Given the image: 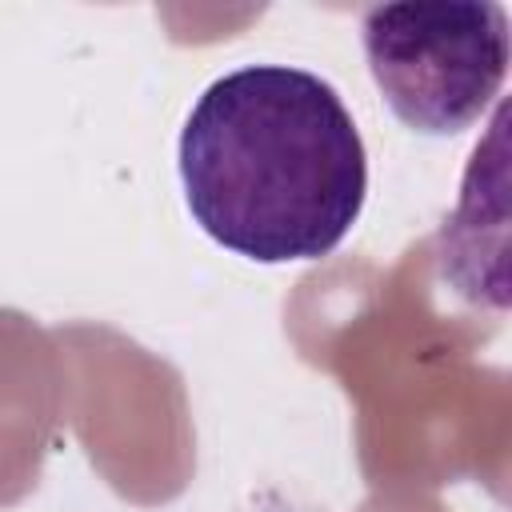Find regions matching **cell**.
<instances>
[{"label": "cell", "mask_w": 512, "mask_h": 512, "mask_svg": "<svg viewBox=\"0 0 512 512\" xmlns=\"http://www.w3.org/2000/svg\"><path fill=\"white\" fill-rule=\"evenodd\" d=\"M180 184L220 248L256 264L320 260L360 220L368 156L328 80L244 64L196 96L180 132Z\"/></svg>", "instance_id": "cell-1"}, {"label": "cell", "mask_w": 512, "mask_h": 512, "mask_svg": "<svg viewBox=\"0 0 512 512\" xmlns=\"http://www.w3.org/2000/svg\"><path fill=\"white\" fill-rule=\"evenodd\" d=\"M360 36L384 104L424 136L472 128L508 72L500 4H380L364 12Z\"/></svg>", "instance_id": "cell-2"}]
</instances>
